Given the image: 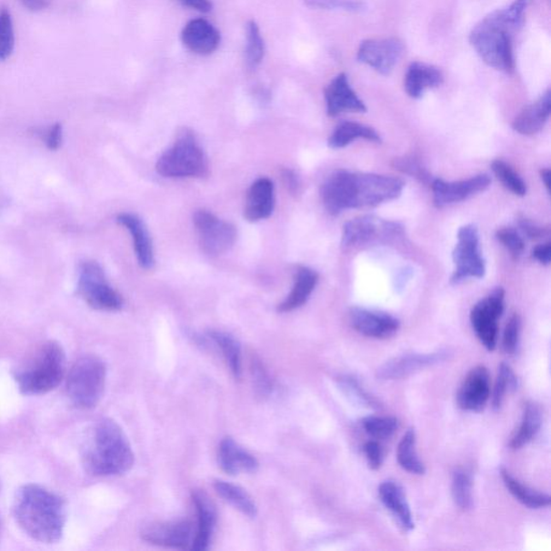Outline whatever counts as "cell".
I'll return each mask as SVG.
<instances>
[{"mask_svg": "<svg viewBox=\"0 0 551 551\" xmlns=\"http://www.w3.org/2000/svg\"><path fill=\"white\" fill-rule=\"evenodd\" d=\"M402 180L389 175L337 171L321 186V198L327 213L337 215L345 210L375 207L402 195Z\"/></svg>", "mask_w": 551, "mask_h": 551, "instance_id": "1", "label": "cell"}, {"mask_svg": "<svg viewBox=\"0 0 551 551\" xmlns=\"http://www.w3.org/2000/svg\"><path fill=\"white\" fill-rule=\"evenodd\" d=\"M532 0H515L496 10L473 28L470 43L486 65L511 73L515 68L514 34L524 25V15Z\"/></svg>", "mask_w": 551, "mask_h": 551, "instance_id": "2", "label": "cell"}, {"mask_svg": "<svg viewBox=\"0 0 551 551\" xmlns=\"http://www.w3.org/2000/svg\"><path fill=\"white\" fill-rule=\"evenodd\" d=\"M14 515L17 525L29 537L53 544L63 536L67 518L66 503L44 486L25 485L16 492Z\"/></svg>", "mask_w": 551, "mask_h": 551, "instance_id": "3", "label": "cell"}, {"mask_svg": "<svg viewBox=\"0 0 551 551\" xmlns=\"http://www.w3.org/2000/svg\"><path fill=\"white\" fill-rule=\"evenodd\" d=\"M85 470L95 476H114L131 470L134 453L121 426L111 419L94 426L82 448Z\"/></svg>", "mask_w": 551, "mask_h": 551, "instance_id": "4", "label": "cell"}, {"mask_svg": "<svg viewBox=\"0 0 551 551\" xmlns=\"http://www.w3.org/2000/svg\"><path fill=\"white\" fill-rule=\"evenodd\" d=\"M66 356L62 346L49 341L29 351L14 371L23 395L39 396L57 388L65 376Z\"/></svg>", "mask_w": 551, "mask_h": 551, "instance_id": "5", "label": "cell"}, {"mask_svg": "<svg viewBox=\"0 0 551 551\" xmlns=\"http://www.w3.org/2000/svg\"><path fill=\"white\" fill-rule=\"evenodd\" d=\"M107 369L95 356H85L70 368L67 381V396L75 407H95L104 395Z\"/></svg>", "mask_w": 551, "mask_h": 551, "instance_id": "6", "label": "cell"}, {"mask_svg": "<svg viewBox=\"0 0 551 551\" xmlns=\"http://www.w3.org/2000/svg\"><path fill=\"white\" fill-rule=\"evenodd\" d=\"M155 168L165 178L204 177L208 173V160L195 136L185 131L158 158Z\"/></svg>", "mask_w": 551, "mask_h": 551, "instance_id": "7", "label": "cell"}, {"mask_svg": "<svg viewBox=\"0 0 551 551\" xmlns=\"http://www.w3.org/2000/svg\"><path fill=\"white\" fill-rule=\"evenodd\" d=\"M77 291L94 309L118 312L123 307L122 296L109 285L103 267L95 261L80 264Z\"/></svg>", "mask_w": 551, "mask_h": 551, "instance_id": "8", "label": "cell"}, {"mask_svg": "<svg viewBox=\"0 0 551 551\" xmlns=\"http://www.w3.org/2000/svg\"><path fill=\"white\" fill-rule=\"evenodd\" d=\"M456 271L451 284L458 285L468 278H483L486 263L480 252L479 233L476 226L466 225L458 233V244L453 254Z\"/></svg>", "mask_w": 551, "mask_h": 551, "instance_id": "9", "label": "cell"}, {"mask_svg": "<svg viewBox=\"0 0 551 551\" xmlns=\"http://www.w3.org/2000/svg\"><path fill=\"white\" fill-rule=\"evenodd\" d=\"M199 245L205 254L218 256L233 247L237 237L236 228L207 210H198L193 215Z\"/></svg>", "mask_w": 551, "mask_h": 551, "instance_id": "10", "label": "cell"}, {"mask_svg": "<svg viewBox=\"0 0 551 551\" xmlns=\"http://www.w3.org/2000/svg\"><path fill=\"white\" fill-rule=\"evenodd\" d=\"M506 292L496 288L490 295L479 301L472 309L471 324L475 333L486 350L496 348L497 334H499V319L504 312Z\"/></svg>", "mask_w": 551, "mask_h": 551, "instance_id": "11", "label": "cell"}, {"mask_svg": "<svg viewBox=\"0 0 551 551\" xmlns=\"http://www.w3.org/2000/svg\"><path fill=\"white\" fill-rule=\"evenodd\" d=\"M404 49L400 39H368L360 45L356 57L379 74L388 75L400 62Z\"/></svg>", "mask_w": 551, "mask_h": 551, "instance_id": "12", "label": "cell"}, {"mask_svg": "<svg viewBox=\"0 0 551 551\" xmlns=\"http://www.w3.org/2000/svg\"><path fill=\"white\" fill-rule=\"evenodd\" d=\"M402 233V226L392 222L375 218L373 215L360 216L344 225L342 245L345 249L388 238Z\"/></svg>", "mask_w": 551, "mask_h": 551, "instance_id": "13", "label": "cell"}, {"mask_svg": "<svg viewBox=\"0 0 551 551\" xmlns=\"http://www.w3.org/2000/svg\"><path fill=\"white\" fill-rule=\"evenodd\" d=\"M490 184L491 178L486 174L477 175L466 180L456 181V183L434 179L431 184L434 205L438 208H443L448 205L466 201V199L476 195L477 193L488 189Z\"/></svg>", "mask_w": 551, "mask_h": 551, "instance_id": "14", "label": "cell"}, {"mask_svg": "<svg viewBox=\"0 0 551 551\" xmlns=\"http://www.w3.org/2000/svg\"><path fill=\"white\" fill-rule=\"evenodd\" d=\"M491 395V379L488 369L479 366L471 369L460 386L456 401L466 412H482Z\"/></svg>", "mask_w": 551, "mask_h": 551, "instance_id": "15", "label": "cell"}, {"mask_svg": "<svg viewBox=\"0 0 551 551\" xmlns=\"http://www.w3.org/2000/svg\"><path fill=\"white\" fill-rule=\"evenodd\" d=\"M349 319L356 332L372 338H390L400 328L396 316L376 310L355 307L350 310Z\"/></svg>", "mask_w": 551, "mask_h": 551, "instance_id": "16", "label": "cell"}, {"mask_svg": "<svg viewBox=\"0 0 551 551\" xmlns=\"http://www.w3.org/2000/svg\"><path fill=\"white\" fill-rule=\"evenodd\" d=\"M144 541L157 546L172 548H191L193 526L190 521H171L145 526L142 532Z\"/></svg>", "mask_w": 551, "mask_h": 551, "instance_id": "17", "label": "cell"}, {"mask_svg": "<svg viewBox=\"0 0 551 551\" xmlns=\"http://www.w3.org/2000/svg\"><path fill=\"white\" fill-rule=\"evenodd\" d=\"M448 355L447 351H438L434 354H409L397 356L378 368L377 377L383 380L406 378L410 375L419 372L420 369L446 360Z\"/></svg>", "mask_w": 551, "mask_h": 551, "instance_id": "18", "label": "cell"}, {"mask_svg": "<svg viewBox=\"0 0 551 551\" xmlns=\"http://www.w3.org/2000/svg\"><path fill=\"white\" fill-rule=\"evenodd\" d=\"M327 115L336 116L343 113H366L363 103L349 84L347 75L342 73L334 78L325 91Z\"/></svg>", "mask_w": 551, "mask_h": 551, "instance_id": "19", "label": "cell"}, {"mask_svg": "<svg viewBox=\"0 0 551 551\" xmlns=\"http://www.w3.org/2000/svg\"><path fill=\"white\" fill-rule=\"evenodd\" d=\"M181 40L187 50L198 55H209L219 48L218 29L204 19L192 20L184 27Z\"/></svg>", "mask_w": 551, "mask_h": 551, "instance_id": "20", "label": "cell"}, {"mask_svg": "<svg viewBox=\"0 0 551 551\" xmlns=\"http://www.w3.org/2000/svg\"><path fill=\"white\" fill-rule=\"evenodd\" d=\"M275 208V187L272 180L260 178L250 186L245 197L244 216L250 222L265 220Z\"/></svg>", "mask_w": 551, "mask_h": 551, "instance_id": "21", "label": "cell"}, {"mask_svg": "<svg viewBox=\"0 0 551 551\" xmlns=\"http://www.w3.org/2000/svg\"><path fill=\"white\" fill-rule=\"evenodd\" d=\"M116 221L130 232L139 265L145 269L154 267V245H152L149 232L142 219L132 214H120Z\"/></svg>", "mask_w": 551, "mask_h": 551, "instance_id": "22", "label": "cell"}, {"mask_svg": "<svg viewBox=\"0 0 551 551\" xmlns=\"http://www.w3.org/2000/svg\"><path fill=\"white\" fill-rule=\"evenodd\" d=\"M193 502L197 512V531L193 538L191 549L205 550L210 544L216 523V511L213 501L203 491H193Z\"/></svg>", "mask_w": 551, "mask_h": 551, "instance_id": "23", "label": "cell"}, {"mask_svg": "<svg viewBox=\"0 0 551 551\" xmlns=\"http://www.w3.org/2000/svg\"><path fill=\"white\" fill-rule=\"evenodd\" d=\"M218 460L222 470L231 475L254 473L259 467L255 456L240 447L231 437H226L220 443Z\"/></svg>", "mask_w": 551, "mask_h": 551, "instance_id": "24", "label": "cell"}, {"mask_svg": "<svg viewBox=\"0 0 551 551\" xmlns=\"http://www.w3.org/2000/svg\"><path fill=\"white\" fill-rule=\"evenodd\" d=\"M551 110V92L548 90L536 103L521 111L513 122V128L521 135H536L542 131L549 119Z\"/></svg>", "mask_w": 551, "mask_h": 551, "instance_id": "25", "label": "cell"}, {"mask_svg": "<svg viewBox=\"0 0 551 551\" xmlns=\"http://www.w3.org/2000/svg\"><path fill=\"white\" fill-rule=\"evenodd\" d=\"M444 75L437 67L429 64H410L406 75V90L410 97L420 98L427 89L443 84Z\"/></svg>", "mask_w": 551, "mask_h": 551, "instance_id": "26", "label": "cell"}, {"mask_svg": "<svg viewBox=\"0 0 551 551\" xmlns=\"http://www.w3.org/2000/svg\"><path fill=\"white\" fill-rule=\"evenodd\" d=\"M378 491L381 502L396 516L404 529L413 530L415 527L413 514L402 486L388 480L380 485Z\"/></svg>", "mask_w": 551, "mask_h": 551, "instance_id": "27", "label": "cell"}, {"mask_svg": "<svg viewBox=\"0 0 551 551\" xmlns=\"http://www.w3.org/2000/svg\"><path fill=\"white\" fill-rule=\"evenodd\" d=\"M318 284V274L308 267L298 269L295 286L286 300L278 306L280 313H290L306 304Z\"/></svg>", "mask_w": 551, "mask_h": 551, "instance_id": "28", "label": "cell"}, {"mask_svg": "<svg viewBox=\"0 0 551 551\" xmlns=\"http://www.w3.org/2000/svg\"><path fill=\"white\" fill-rule=\"evenodd\" d=\"M543 424L542 409L535 402H526L523 420L517 432L509 443V447L518 450L529 444L537 436Z\"/></svg>", "mask_w": 551, "mask_h": 551, "instance_id": "29", "label": "cell"}, {"mask_svg": "<svg viewBox=\"0 0 551 551\" xmlns=\"http://www.w3.org/2000/svg\"><path fill=\"white\" fill-rule=\"evenodd\" d=\"M359 138L374 143L381 142L379 134L374 128L360 125V123L347 121L341 123L336 128L328 139V146L332 149H342Z\"/></svg>", "mask_w": 551, "mask_h": 551, "instance_id": "30", "label": "cell"}, {"mask_svg": "<svg viewBox=\"0 0 551 551\" xmlns=\"http://www.w3.org/2000/svg\"><path fill=\"white\" fill-rule=\"evenodd\" d=\"M504 485L511 492L516 500L530 508H542L550 506V496L543 492L530 488L516 479L506 468H501Z\"/></svg>", "mask_w": 551, "mask_h": 551, "instance_id": "31", "label": "cell"}, {"mask_svg": "<svg viewBox=\"0 0 551 551\" xmlns=\"http://www.w3.org/2000/svg\"><path fill=\"white\" fill-rule=\"evenodd\" d=\"M207 337L221 350L222 356L230 366L235 378L242 377V349L237 339L231 334L221 331H209Z\"/></svg>", "mask_w": 551, "mask_h": 551, "instance_id": "32", "label": "cell"}, {"mask_svg": "<svg viewBox=\"0 0 551 551\" xmlns=\"http://www.w3.org/2000/svg\"><path fill=\"white\" fill-rule=\"evenodd\" d=\"M215 489L222 499H225L231 506L238 509L244 515L250 518H255L257 513V507L252 497L240 486L224 480H216Z\"/></svg>", "mask_w": 551, "mask_h": 551, "instance_id": "33", "label": "cell"}, {"mask_svg": "<svg viewBox=\"0 0 551 551\" xmlns=\"http://www.w3.org/2000/svg\"><path fill=\"white\" fill-rule=\"evenodd\" d=\"M397 461L404 470L416 474L424 475L426 466L419 459L417 450H416V432L409 429L401 439L397 447Z\"/></svg>", "mask_w": 551, "mask_h": 551, "instance_id": "34", "label": "cell"}, {"mask_svg": "<svg viewBox=\"0 0 551 551\" xmlns=\"http://www.w3.org/2000/svg\"><path fill=\"white\" fill-rule=\"evenodd\" d=\"M473 482L471 475L466 470H456L453 475L451 494L454 501L462 511H468L473 507Z\"/></svg>", "mask_w": 551, "mask_h": 551, "instance_id": "35", "label": "cell"}, {"mask_svg": "<svg viewBox=\"0 0 551 551\" xmlns=\"http://www.w3.org/2000/svg\"><path fill=\"white\" fill-rule=\"evenodd\" d=\"M245 62L251 69L260 65L265 56V44L261 35L259 25L255 21L247 25V44H245Z\"/></svg>", "mask_w": 551, "mask_h": 551, "instance_id": "36", "label": "cell"}, {"mask_svg": "<svg viewBox=\"0 0 551 551\" xmlns=\"http://www.w3.org/2000/svg\"><path fill=\"white\" fill-rule=\"evenodd\" d=\"M519 381L511 366L502 363L496 381L494 396H492V407L500 409L506 396L509 392L518 389Z\"/></svg>", "mask_w": 551, "mask_h": 551, "instance_id": "37", "label": "cell"}, {"mask_svg": "<svg viewBox=\"0 0 551 551\" xmlns=\"http://www.w3.org/2000/svg\"><path fill=\"white\" fill-rule=\"evenodd\" d=\"M491 168L497 179L501 181L506 189L513 192L516 195H526V185L525 181L520 178V175L516 173L508 164L501 160H496L492 163Z\"/></svg>", "mask_w": 551, "mask_h": 551, "instance_id": "38", "label": "cell"}, {"mask_svg": "<svg viewBox=\"0 0 551 551\" xmlns=\"http://www.w3.org/2000/svg\"><path fill=\"white\" fill-rule=\"evenodd\" d=\"M362 426L369 436L384 439L394 436L398 429V420L395 417L368 416L362 420Z\"/></svg>", "mask_w": 551, "mask_h": 551, "instance_id": "39", "label": "cell"}, {"mask_svg": "<svg viewBox=\"0 0 551 551\" xmlns=\"http://www.w3.org/2000/svg\"><path fill=\"white\" fill-rule=\"evenodd\" d=\"M13 17L7 9L0 11V61L7 60L15 50Z\"/></svg>", "mask_w": 551, "mask_h": 551, "instance_id": "40", "label": "cell"}, {"mask_svg": "<svg viewBox=\"0 0 551 551\" xmlns=\"http://www.w3.org/2000/svg\"><path fill=\"white\" fill-rule=\"evenodd\" d=\"M338 383L341 385L345 394L353 398L354 402L360 404V406L369 408H378L380 406L376 398L369 396L355 377L344 375V376L338 378Z\"/></svg>", "mask_w": 551, "mask_h": 551, "instance_id": "41", "label": "cell"}, {"mask_svg": "<svg viewBox=\"0 0 551 551\" xmlns=\"http://www.w3.org/2000/svg\"><path fill=\"white\" fill-rule=\"evenodd\" d=\"M521 331V319L519 315L514 314L509 318L503 336L504 353L512 356L517 353Z\"/></svg>", "mask_w": 551, "mask_h": 551, "instance_id": "42", "label": "cell"}, {"mask_svg": "<svg viewBox=\"0 0 551 551\" xmlns=\"http://www.w3.org/2000/svg\"><path fill=\"white\" fill-rule=\"evenodd\" d=\"M307 7L324 10H345L356 13L365 9L366 5L360 0H305Z\"/></svg>", "mask_w": 551, "mask_h": 551, "instance_id": "43", "label": "cell"}, {"mask_svg": "<svg viewBox=\"0 0 551 551\" xmlns=\"http://www.w3.org/2000/svg\"><path fill=\"white\" fill-rule=\"evenodd\" d=\"M496 238L509 252L515 260H518L525 251V242L513 227H504L497 231Z\"/></svg>", "mask_w": 551, "mask_h": 551, "instance_id": "44", "label": "cell"}, {"mask_svg": "<svg viewBox=\"0 0 551 551\" xmlns=\"http://www.w3.org/2000/svg\"><path fill=\"white\" fill-rule=\"evenodd\" d=\"M395 166L398 171L413 175L424 183L431 180V175L426 172V169L421 165L417 158L414 156H406L402 158H396Z\"/></svg>", "mask_w": 551, "mask_h": 551, "instance_id": "45", "label": "cell"}, {"mask_svg": "<svg viewBox=\"0 0 551 551\" xmlns=\"http://www.w3.org/2000/svg\"><path fill=\"white\" fill-rule=\"evenodd\" d=\"M252 376H254L255 389L261 396H267L272 391V380L259 361L252 362Z\"/></svg>", "mask_w": 551, "mask_h": 551, "instance_id": "46", "label": "cell"}, {"mask_svg": "<svg viewBox=\"0 0 551 551\" xmlns=\"http://www.w3.org/2000/svg\"><path fill=\"white\" fill-rule=\"evenodd\" d=\"M363 451H365L369 468H372L373 471L379 470L384 462L383 448L379 443L369 441L366 443Z\"/></svg>", "mask_w": 551, "mask_h": 551, "instance_id": "47", "label": "cell"}, {"mask_svg": "<svg viewBox=\"0 0 551 551\" xmlns=\"http://www.w3.org/2000/svg\"><path fill=\"white\" fill-rule=\"evenodd\" d=\"M45 145L50 150H57L63 142V126L60 123L52 125L45 133Z\"/></svg>", "mask_w": 551, "mask_h": 551, "instance_id": "48", "label": "cell"}, {"mask_svg": "<svg viewBox=\"0 0 551 551\" xmlns=\"http://www.w3.org/2000/svg\"><path fill=\"white\" fill-rule=\"evenodd\" d=\"M519 226L521 231L525 233V235L530 239L542 238L547 234L546 228L537 226L536 225L533 224V222L526 218L519 220Z\"/></svg>", "mask_w": 551, "mask_h": 551, "instance_id": "49", "label": "cell"}, {"mask_svg": "<svg viewBox=\"0 0 551 551\" xmlns=\"http://www.w3.org/2000/svg\"><path fill=\"white\" fill-rule=\"evenodd\" d=\"M532 256L535 257L536 261L543 264V265H549L551 261V244L546 243L538 245L537 247L533 249Z\"/></svg>", "mask_w": 551, "mask_h": 551, "instance_id": "50", "label": "cell"}, {"mask_svg": "<svg viewBox=\"0 0 551 551\" xmlns=\"http://www.w3.org/2000/svg\"><path fill=\"white\" fill-rule=\"evenodd\" d=\"M185 7L199 11V13H209L213 9V4L210 0H178Z\"/></svg>", "mask_w": 551, "mask_h": 551, "instance_id": "51", "label": "cell"}, {"mask_svg": "<svg viewBox=\"0 0 551 551\" xmlns=\"http://www.w3.org/2000/svg\"><path fill=\"white\" fill-rule=\"evenodd\" d=\"M20 2L26 9L34 11V13L48 8L50 5V0H20Z\"/></svg>", "mask_w": 551, "mask_h": 551, "instance_id": "52", "label": "cell"}, {"mask_svg": "<svg viewBox=\"0 0 551 551\" xmlns=\"http://www.w3.org/2000/svg\"><path fill=\"white\" fill-rule=\"evenodd\" d=\"M285 177H286V181H288V185H289L291 191L297 189L298 183H297L296 175L295 174H293L292 172L286 171Z\"/></svg>", "mask_w": 551, "mask_h": 551, "instance_id": "53", "label": "cell"}, {"mask_svg": "<svg viewBox=\"0 0 551 551\" xmlns=\"http://www.w3.org/2000/svg\"><path fill=\"white\" fill-rule=\"evenodd\" d=\"M542 180L544 181L545 186L547 187V190L550 191V179H551V173L549 171V169H543L542 173Z\"/></svg>", "mask_w": 551, "mask_h": 551, "instance_id": "54", "label": "cell"}, {"mask_svg": "<svg viewBox=\"0 0 551 551\" xmlns=\"http://www.w3.org/2000/svg\"><path fill=\"white\" fill-rule=\"evenodd\" d=\"M0 526H2V524H0Z\"/></svg>", "mask_w": 551, "mask_h": 551, "instance_id": "55", "label": "cell"}]
</instances>
